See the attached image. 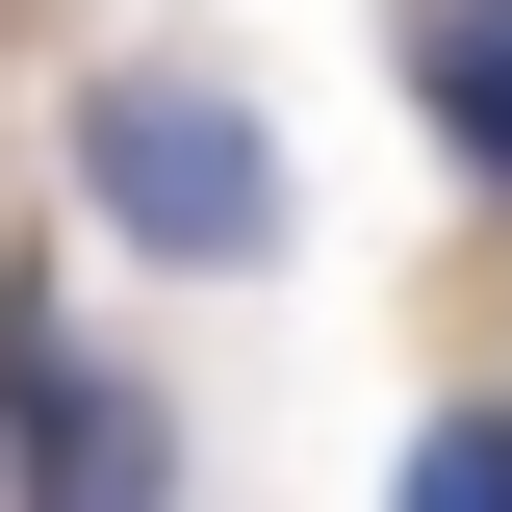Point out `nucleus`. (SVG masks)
I'll return each instance as SVG.
<instances>
[{
    "mask_svg": "<svg viewBox=\"0 0 512 512\" xmlns=\"http://www.w3.org/2000/svg\"><path fill=\"white\" fill-rule=\"evenodd\" d=\"M0 461H26V487H77V512H128V487H154L180 436H154V410H128V384L77 359L52 308H0Z\"/></svg>",
    "mask_w": 512,
    "mask_h": 512,
    "instance_id": "nucleus-2",
    "label": "nucleus"
},
{
    "mask_svg": "<svg viewBox=\"0 0 512 512\" xmlns=\"http://www.w3.org/2000/svg\"><path fill=\"white\" fill-rule=\"evenodd\" d=\"M77 205H103L128 256L231 282V256H282V128H256L205 52H128V77H77Z\"/></svg>",
    "mask_w": 512,
    "mask_h": 512,
    "instance_id": "nucleus-1",
    "label": "nucleus"
},
{
    "mask_svg": "<svg viewBox=\"0 0 512 512\" xmlns=\"http://www.w3.org/2000/svg\"><path fill=\"white\" fill-rule=\"evenodd\" d=\"M410 103H436V154L512 205V0H410Z\"/></svg>",
    "mask_w": 512,
    "mask_h": 512,
    "instance_id": "nucleus-3",
    "label": "nucleus"
},
{
    "mask_svg": "<svg viewBox=\"0 0 512 512\" xmlns=\"http://www.w3.org/2000/svg\"><path fill=\"white\" fill-rule=\"evenodd\" d=\"M410 512H512V410H436L410 436Z\"/></svg>",
    "mask_w": 512,
    "mask_h": 512,
    "instance_id": "nucleus-4",
    "label": "nucleus"
}]
</instances>
